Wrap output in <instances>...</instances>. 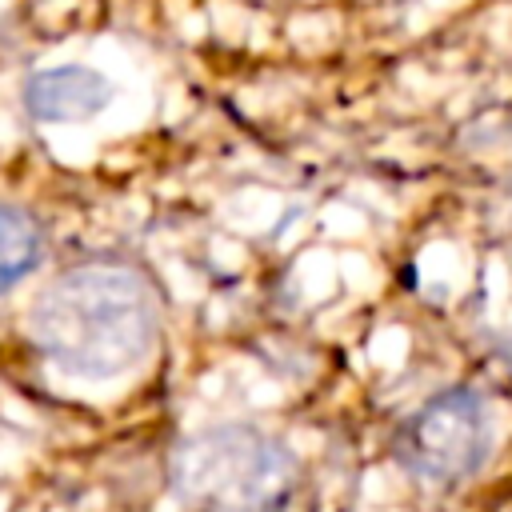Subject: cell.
<instances>
[{
  "label": "cell",
  "mask_w": 512,
  "mask_h": 512,
  "mask_svg": "<svg viewBox=\"0 0 512 512\" xmlns=\"http://www.w3.org/2000/svg\"><path fill=\"white\" fill-rule=\"evenodd\" d=\"M172 488L204 512H280L296 488V460L252 424H220L176 448Z\"/></svg>",
  "instance_id": "obj_2"
},
{
  "label": "cell",
  "mask_w": 512,
  "mask_h": 512,
  "mask_svg": "<svg viewBox=\"0 0 512 512\" xmlns=\"http://www.w3.org/2000/svg\"><path fill=\"white\" fill-rule=\"evenodd\" d=\"M36 348L72 376L108 380L136 368L156 344L152 284L128 264H80L56 276L28 316Z\"/></svg>",
  "instance_id": "obj_1"
},
{
  "label": "cell",
  "mask_w": 512,
  "mask_h": 512,
  "mask_svg": "<svg viewBox=\"0 0 512 512\" xmlns=\"http://www.w3.org/2000/svg\"><path fill=\"white\" fill-rule=\"evenodd\" d=\"M492 448L488 404L472 388H444L428 396L392 436L396 464L428 484H460L476 476Z\"/></svg>",
  "instance_id": "obj_3"
},
{
  "label": "cell",
  "mask_w": 512,
  "mask_h": 512,
  "mask_svg": "<svg viewBox=\"0 0 512 512\" xmlns=\"http://www.w3.org/2000/svg\"><path fill=\"white\" fill-rule=\"evenodd\" d=\"M40 252H44V236L36 220L20 208L0 204V292L20 284L40 264Z\"/></svg>",
  "instance_id": "obj_5"
},
{
  "label": "cell",
  "mask_w": 512,
  "mask_h": 512,
  "mask_svg": "<svg viewBox=\"0 0 512 512\" xmlns=\"http://www.w3.org/2000/svg\"><path fill=\"white\" fill-rule=\"evenodd\" d=\"M116 88L104 72L88 64H56L40 68L24 84V108L44 124H76L92 120L112 104Z\"/></svg>",
  "instance_id": "obj_4"
}]
</instances>
